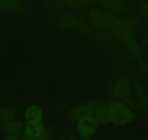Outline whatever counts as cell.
I'll list each match as a JSON object with an SVG mask.
<instances>
[{
    "label": "cell",
    "mask_w": 148,
    "mask_h": 140,
    "mask_svg": "<svg viewBox=\"0 0 148 140\" xmlns=\"http://www.w3.org/2000/svg\"><path fill=\"white\" fill-rule=\"evenodd\" d=\"M123 42H124L125 46L126 47L129 53L132 54L134 58L140 64L144 65L145 61H144L142 51L132 34H128L123 37Z\"/></svg>",
    "instance_id": "obj_5"
},
{
    "label": "cell",
    "mask_w": 148,
    "mask_h": 140,
    "mask_svg": "<svg viewBox=\"0 0 148 140\" xmlns=\"http://www.w3.org/2000/svg\"><path fill=\"white\" fill-rule=\"evenodd\" d=\"M89 18L92 24L99 29H107V24L104 12L97 8H92L89 10Z\"/></svg>",
    "instance_id": "obj_8"
},
{
    "label": "cell",
    "mask_w": 148,
    "mask_h": 140,
    "mask_svg": "<svg viewBox=\"0 0 148 140\" xmlns=\"http://www.w3.org/2000/svg\"><path fill=\"white\" fill-rule=\"evenodd\" d=\"M43 117V111L40 107L32 105L27 108L25 112V118L27 123L42 121Z\"/></svg>",
    "instance_id": "obj_9"
},
{
    "label": "cell",
    "mask_w": 148,
    "mask_h": 140,
    "mask_svg": "<svg viewBox=\"0 0 148 140\" xmlns=\"http://www.w3.org/2000/svg\"><path fill=\"white\" fill-rule=\"evenodd\" d=\"M131 85L126 78L118 80L113 86V93L115 96L119 98H124L130 94Z\"/></svg>",
    "instance_id": "obj_7"
},
{
    "label": "cell",
    "mask_w": 148,
    "mask_h": 140,
    "mask_svg": "<svg viewBox=\"0 0 148 140\" xmlns=\"http://www.w3.org/2000/svg\"><path fill=\"white\" fill-rule=\"evenodd\" d=\"M5 140H19V137L17 134H9L5 137Z\"/></svg>",
    "instance_id": "obj_18"
},
{
    "label": "cell",
    "mask_w": 148,
    "mask_h": 140,
    "mask_svg": "<svg viewBox=\"0 0 148 140\" xmlns=\"http://www.w3.org/2000/svg\"><path fill=\"white\" fill-rule=\"evenodd\" d=\"M109 121L116 125H126L135 119L136 115L126 105L119 101H113L108 104Z\"/></svg>",
    "instance_id": "obj_1"
},
{
    "label": "cell",
    "mask_w": 148,
    "mask_h": 140,
    "mask_svg": "<svg viewBox=\"0 0 148 140\" xmlns=\"http://www.w3.org/2000/svg\"><path fill=\"white\" fill-rule=\"evenodd\" d=\"M61 25L65 28L71 30H77L82 26V22L77 17L70 14L62 15L60 19Z\"/></svg>",
    "instance_id": "obj_11"
},
{
    "label": "cell",
    "mask_w": 148,
    "mask_h": 140,
    "mask_svg": "<svg viewBox=\"0 0 148 140\" xmlns=\"http://www.w3.org/2000/svg\"><path fill=\"white\" fill-rule=\"evenodd\" d=\"M93 0H64V4L68 8H82L90 5Z\"/></svg>",
    "instance_id": "obj_16"
},
{
    "label": "cell",
    "mask_w": 148,
    "mask_h": 140,
    "mask_svg": "<svg viewBox=\"0 0 148 140\" xmlns=\"http://www.w3.org/2000/svg\"><path fill=\"white\" fill-rule=\"evenodd\" d=\"M95 118L97 121L100 123H107L110 122L108 104L98 107L97 109L95 111Z\"/></svg>",
    "instance_id": "obj_13"
},
{
    "label": "cell",
    "mask_w": 148,
    "mask_h": 140,
    "mask_svg": "<svg viewBox=\"0 0 148 140\" xmlns=\"http://www.w3.org/2000/svg\"><path fill=\"white\" fill-rule=\"evenodd\" d=\"M138 94L139 96V99L142 101V106H147V96L145 88L142 86H139L138 88Z\"/></svg>",
    "instance_id": "obj_17"
},
{
    "label": "cell",
    "mask_w": 148,
    "mask_h": 140,
    "mask_svg": "<svg viewBox=\"0 0 148 140\" xmlns=\"http://www.w3.org/2000/svg\"><path fill=\"white\" fill-rule=\"evenodd\" d=\"M18 8L16 0H0V11L2 12H14Z\"/></svg>",
    "instance_id": "obj_14"
},
{
    "label": "cell",
    "mask_w": 148,
    "mask_h": 140,
    "mask_svg": "<svg viewBox=\"0 0 148 140\" xmlns=\"http://www.w3.org/2000/svg\"><path fill=\"white\" fill-rule=\"evenodd\" d=\"M98 122L95 117L89 116L79 121L77 129L81 137L84 139H89L95 134L97 128Z\"/></svg>",
    "instance_id": "obj_3"
},
{
    "label": "cell",
    "mask_w": 148,
    "mask_h": 140,
    "mask_svg": "<svg viewBox=\"0 0 148 140\" xmlns=\"http://www.w3.org/2000/svg\"><path fill=\"white\" fill-rule=\"evenodd\" d=\"M16 115L15 110L10 109L0 110V125H5L14 119Z\"/></svg>",
    "instance_id": "obj_15"
},
{
    "label": "cell",
    "mask_w": 148,
    "mask_h": 140,
    "mask_svg": "<svg viewBox=\"0 0 148 140\" xmlns=\"http://www.w3.org/2000/svg\"><path fill=\"white\" fill-rule=\"evenodd\" d=\"M25 137L28 139H38L45 134V125L42 121L27 123L25 128Z\"/></svg>",
    "instance_id": "obj_6"
},
{
    "label": "cell",
    "mask_w": 148,
    "mask_h": 140,
    "mask_svg": "<svg viewBox=\"0 0 148 140\" xmlns=\"http://www.w3.org/2000/svg\"><path fill=\"white\" fill-rule=\"evenodd\" d=\"M98 107V104L96 102H89L79 105L71 111L70 116L74 121H80L86 117L92 116Z\"/></svg>",
    "instance_id": "obj_4"
},
{
    "label": "cell",
    "mask_w": 148,
    "mask_h": 140,
    "mask_svg": "<svg viewBox=\"0 0 148 140\" xmlns=\"http://www.w3.org/2000/svg\"><path fill=\"white\" fill-rule=\"evenodd\" d=\"M100 4L107 10L114 13L123 12L126 9V4L121 0H100Z\"/></svg>",
    "instance_id": "obj_10"
},
{
    "label": "cell",
    "mask_w": 148,
    "mask_h": 140,
    "mask_svg": "<svg viewBox=\"0 0 148 140\" xmlns=\"http://www.w3.org/2000/svg\"><path fill=\"white\" fill-rule=\"evenodd\" d=\"M24 125L19 120H12L4 126V131L9 134H18L23 130Z\"/></svg>",
    "instance_id": "obj_12"
},
{
    "label": "cell",
    "mask_w": 148,
    "mask_h": 140,
    "mask_svg": "<svg viewBox=\"0 0 148 140\" xmlns=\"http://www.w3.org/2000/svg\"><path fill=\"white\" fill-rule=\"evenodd\" d=\"M106 20L107 28L119 36H126L132 34V27L131 24L126 21H122L116 13L106 10L104 12Z\"/></svg>",
    "instance_id": "obj_2"
}]
</instances>
